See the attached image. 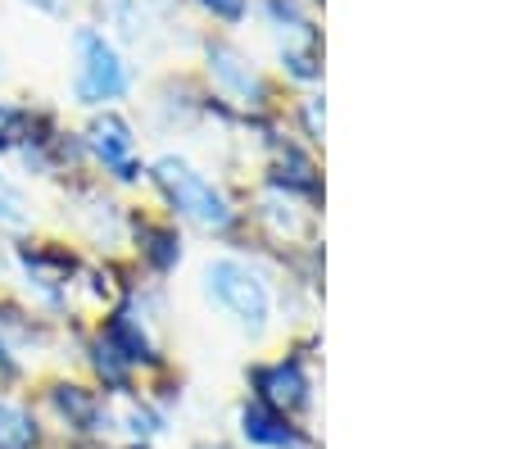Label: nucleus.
Returning <instances> with one entry per match:
<instances>
[{
    "mask_svg": "<svg viewBox=\"0 0 512 449\" xmlns=\"http://www.w3.org/2000/svg\"><path fill=\"white\" fill-rule=\"evenodd\" d=\"M145 182H150V191H155L159 200H164L173 223H186V227L209 232V236H227L236 223H241L232 196H227L204 168H195L186 155H177V150H164V155L145 159Z\"/></svg>",
    "mask_w": 512,
    "mask_h": 449,
    "instance_id": "f257e3e1",
    "label": "nucleus"
},
{
    "mask_svg": "<svg viewBox=\"0 0 512 449\" xmlns=\"http://www.w3.org/2000/svg\"><path fill=\"white\" fill-rule=\"evenodd\" d=\"M236 436H241L250 449H300V445H309L300 422L277 413V409H268V404H259V400H245L241 409H236Z\"/></svg>",
    "mask_w": 512,
    "mask_h": 449,
    "instance_id": "9b49d317",
    "label": "nucleus"
},
{
    "mask_svg": "<svg viewBox=\"0 0 512 449\" xmlns=\"http://www.w3.org/2000/svg\"><path fill=\"white\" fill-rule=\"evenodd\" d=\"M82 141V159L96 164L105 173L109 186H141L145 182V155H141V132L136 123L123 114V109H100V114H87L78 132Z\"/></svg>",
    "mask_w": 512,
    "mask_h": 449,
    "instance_id": "423d86ee",
    "label": "nucleus"
},
{
    "mask_svg": "<svg viewBox=\"0 0 512 449\" xmlns=\"http://www.w3.org/2000/svg\"><path fill=\"white\" fill-rule=\"evenodd\" d=\"M204 73H209L213 91L232 100V105L245 109L268 105V78L232 37H204Z\"/></svg>",
    "mask_w": 512,
    "mask_h": 449,
    "instance_id": "6e6552de",
    "label": "nucleus"
},
{
    "mask_svg": "<svg viewBox=\"0 0 512 449\" xmlns=\"http://www.w3.org/2000/svg\"><path fill=\"white\" fill-rule=\"evenodd\" d=\"M5 182H10V173H5V159H0V186H5Z\"/></svg>",
    "mask_w": 512,
    "mask_h": 449,
    "instance_id": "a211bd4d",
    "label": "nucleus"
},
{
    "mask_svg": "<svg viewBox=\"0 0 512 449\" xmlns=\"http://www.w3.org/2000/svg\"><path fill=\"white\" fill-rule=\"evenodd\" d=\"M195 449H232V445H213V440H200Z\"/></svg>",
    "mask_w": 512,
    "mask_h": 449,
    "instance_id": "dca6fc26",
    "label": "nucleus"
},
{
    "mask_svg": "<svg viewBox=\"0 0 512 449\" xmlns=\"http://www.w3.org/2000/svg\"><path fill=\"white\" fill-rule=\"evenodd\" d=\"M300 449H309V445H300Z\"/></svg>",
    "mask_w": 512,
    "mask_h": 449,
    "instance_id": "6ab92c4d",
    "label": "nucleus"
},
{
    "mask_svg": "<svg viewBox=\"0 0 512 449\" xmlns=\"http://www.w3.org/2000/svg\"><path fill=\"white\" fill-rule=\"evenodd\" d=\"M250 400H259V404H268V409H277V413L300 422V413L313 409V381L295 354L254 363L250 368Z\"/></svg>",
    "mask_w": 512,
    "mask_h": 449,
    "instance_id": "1a4fd4ad",
    "label": "nucleus"
},
{
    "mask_svg": "<svg viewBox=\"0 0 512 449\" xmlns=\"http://www.w3.org/2000/svg\"><path fill=\"white\" fill-rule=\"evenodd\" d=\"M5 73H10V69H5V50H0V82H5Z\"/></svg>",
    "mask_w": 512,
    "mask_h": 449,
    "instance_id": "f3484780",
    "label": "nucleus"
},
{
    "mask_svg": "<svg viewBox=\"0 0 512 449\" xmlns=\"http://www.w3.org/2000/svg\"><path fill=\"white\" fill-rule=\"evenodd\" d=\"M127 241L136 245V259L150 277H173L186 259L182 227L173 218L145 214V209H127Z\"/></svg>",
    "mask_w": 512,
    "mask_h": 449,
    "instance_id": "9d476101",
    "label": "nucleus"
},
{
    "mask_svg": "<svg viewBox=\"0 0 512 449\" xmlns=\"http://www.w3.org/2000/svg\"><path fill=\"white\" fill-rule=\"evenodd\" d=\"M0 449H50L46 418L37 413L32 395L0 391Z\"/></svg>",
    "mask_w": 512,
    "mask_h": 449,
    "instance_id": "f8f14e48",
    "label": "nucleus"
},
{
    "mask_svg": "<svg viewBox=\"0 0 512 449\" xmlns=\"http://www.w3.org/2000/svg\"><path fill=\"white\" fill-rule=\"evenodd\" d=\"M37 413L46 431H59L68 445H105L114 440V400L82 377H46L37 391Z\"/></svg>",
    "mask_w": 512,
    "mask_h": 449,
    "instance_id": "20e7f679",
    "label": "nucleus"
},
{
    "mask_svg": "<svg viewBox=\"0 0 512 449\" xmlns=\"http://www.w3.org/2000/svg\"><path fill=\"white\" fill-rule=\"evenodd\" d=\"M5 259H10L14 282L23 286L19 300L28 309H37L41 318H64L68 300L78 291V273L82 259L73 245L64 241H46V236H19V241H5Z\"/></svg>",
    "mask_w": 512,
    "mask_h": 449,
    "instance_id": "7ed1b4c3",
    "label": "nucleus"
},
{
    "mask_svg": "<svg viewBox=\"0 0 512 449\" xmlns=\"http://www.w3.org/2000/svg\"><path fill=\"white\" fill-rule=\"evenodd\" d=\"M200 291L213 309L232 318L245 336L259 341L272 323V286L250 259L241 254H213L200 273Z\"/></svg>",
    "mask_w": 512,
    "mask_h": 449,
    "instance_id": "39448f33",
    "label": "nucleus"
},
{
    "mask_svg": "<svg viewBox=\"0 0 512 449\" xmlns=\"http://www.w3.org/2000/svg\"><path fill=\"white\" fill-rule=\"evenodd\" d=\"M32 105H14V100L0 96V159L14 155V146L23 141V127H28Z\"/></svg>",
    "mask_w": 512,
    "mask_h": 449,
    "instance_id": "ddd939ff",
    "label": "nucleus"
},
{
    "mask_svg": "<svg viewBox=\"0 0 512 449\" xmlns=\"http://www.w3.org/2000/svg\"><path fill=\"white\" fill-rule=\"evenodd\" d=\"M23 5H32L41 14H55V19H68V10H73V0H23Z\"/></svg>",
    "mask_w": 512,
    "mask_h": 449,
    "instance_id": "2eb2a0df",
    "label": "nucleus"
},
{
    "mask_svg": "<svg viewBox=\"0 0 512 449\" xmlns=\"http://www.w3.org/2000/svg\"><path fill=\"white\" fill-rule=\"evenodd\" d=\"M68 50H73L68 91H73V105L78 109L100 114V109H123V100H132L136 64L100 23H73Z\"/></svg>",
    "mask_w": 512,
    "mask_h": 449,
    "instance_id": "f03ea898",
    "label": "nucleus"
},
{
    "mask_svg": "<svg viewBox=\"0 0 512 449\" xmlns=\"http://www.w3.org/2000/svg\"><path fill=\"white\" fill-rule=\"evenodd\" d=\"M191 5L204 14V19L218 23V28H241V23L250 19L254 0H191Z\"/></svg>",
    "mask_w": 512,
    "mask_h": 449,
    "instance_id": "4468645a",
    "label": "nucleus"
},
{
    "mask_svg": "<svg viewBox=\"0 0 512 449\" xmlns=\"http://www.w3.org/2000/svg\"><path fill=\"white\" fill-rule=\"evenodd\" d=\"M50 350V323L19 295H0V391H19Z\"/></svg>",
    "mask_w": 512,
    "mask_h": 449,
    "instance_id": "0eeeda50",
    "label": "nucleus"
}]
</instances>
